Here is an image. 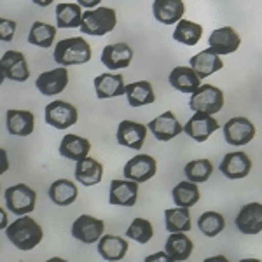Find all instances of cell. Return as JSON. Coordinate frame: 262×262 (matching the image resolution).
<instances>
[{
    "instance_id": "1",
    "label": "cell",
    "mask_w": 262,
    "mask_h": 262,
    "mask_svg": "<svg viewBox=\"0 0 262 262\" xmlns=\"http://www.w3.org/2000/svg\"><path fill=\"white\" fill-rule=\"evenodd\" d=\"M6 234L16 248H19V250H32V248H35L42 242L44 232H42V227L32 217L25 215V217H19L18 221H14L7 227Z\"/></svg>"
},
{
    "instance_id": "2",
    "label": "cell",
    "mask_w": 262,
    "mask_h": 262,
    "mask_svg": "<svg viewBox=\"0 0 262 262\" xmlns=\"http://www.w3.org/2000/svg\"><path fill=\"white\" fill-rule=\"evenodd\" d=\"M91 46L82 37H72V39L60 40L54 49V61L61 67L82 65L91 60Z\"/></svg>"
},
{
    "instance_id": "3",
    "label": "cell",
    "mask_w": 262,
    "mask_h": 262,
    "mask_svg": "<svg viewBox=\"0 0 262 262\" xmlns=\"http://www.w3.org/2000/svg\"><path fill=\"white\" fill-rule=\"evenodd\" d=\"M117 25L116 11L111 7H98L95 11H88L82 14L81 32L88 35H105L111 33Z\"/></svg>"
},
{
    "instance_id": "4",
    "label": "cell",
    "mask_w": 262,
    "mask_h": 262,
    "mask_svg": "<svg viewBox=\"0 0 262 262\" xmlns=\"http://www.w3.org/2000/svg\"><path fill=\"white\" fill-rule=\"evenodd\" d=\"M4 198H6L7 210L14 215H28L35 210L37 194L32 187L25 184L7 187L6 192H4Z\"/></svg>"
},
{
    "instance_id": "5",
    "label": "cell",
    "mask_w": 262,
    "mask_h": 262,
    "mask_svg": "<svg viewBox=\"0 0 262 262\" xmlns=\"http://www.w3.org/2000/svg\"><path fill=\"white\" fill-rule=\"evenodd\" d=\"M189 107L194 112H203L208 116L217 114L224 107V93L212 84H203L192 93Z\"/></svg>"
},
{
    "instance_id": "6",
    "label": "cell",
    "mask_w": 262,
    "mask_h": 262,
    "mask_svg": "<svg viewBox=\"0 0 262 262\" xmlns=\"http://www.w3.org/2000/svg\"><path fill=\"white\" fill-rule=\"evenodd\" d=\"M77 108L67 101H51L46 107V122L56 129H67L77 122Z\"/></svg>"
},
{
    "instance_id": "7",
    "label": "cell",
    "mask_w": 262,
    "mask_h": 262,
    "mask_svg": "<svg viewBox=\"0 0 262 262\" xmlns=\"http://www.w3.org/2000/svg\"><path fill=\"white\" fill-rule=\"evenodd\" d=\"M105 224L100 219L90 217V215H81L72 224V236L79 239L81 243H96L103 236Z\"/></svg>"
},
{
    "instance_id": "8",
    "label": "cell",
    "mask_w": 262,
    "mask_h": 262,
    "mask_svg": "<svg viewBox=\"0 0 262 262\" xmlns=\"http://www.w3.org/2000/svg\"><path fill=\"white\" fill-rule=\"evenodd\" d=\"M158 164L152 156L147 154H138L135 158H131L124 166V177L126 180H133L137 184H143V182L150 180L156 175Z\"/></svg>"
},
{
    "instance_id": "9",
    "label": "cell",
    "mask_w": 262,
    "mask_h": 262,
    "mask_svg": "<svg viewBox=\"0 0 262 262\" xmlns=\"http://www.w3.org/2000/svg\"><path fill=\"white\" fill-rule=\"evenodd\" d=\"M255 137V126L247 117H232L224 126V138L229 145H247Z\"/></svg>"
},
{
    "instance_id": "10",
    "label": "cell",
    "mask_w": 262,
    "mask_h": 262,
    "mask_svg": "<svg viewBox=\"0 0 262 262\" xmlns=\"http://www.w3.org/2000/svg\"><path fill=\"white\" fill-rule=\"evenodd\" d=\"M0 69H2L4 77L16 82H25L30 77L27 58L19 51H6V54L2 56V61H0Z\"/></svg>"
},
{
    "instance_id": "11",
    "label": "cell",
    "mask_w": 262,
    "mask_h": 262,
    "mask_svg": "<svg viewBox=\"0 0 262 262\" xmlns=\"http://www.w3.org/2000/svg\"><path fill=\"white\" fill-rule=\"evenodd\" d=\"M219 129V122L215 117L208 116V114L203 112H196L194 116L185 122V126L182 128L184 133H187L192 140L196 142H205L208 140V137L213 133V131Z\"/></svg>"
},
{
    "instance_id": "12",
    "label": "cell",
    "mask_w": 262,
    "mask_h": 262,
    "mask_svg": "<svg viewBox=\"0 0 262 262\" xmlns=\"http://www.w3.org/2000/svg\"><path fill=\"white\" fill-rule=\"evenodd\" d=\"M147 129L152 131V135H154L158 140L168 142V140H171V138H175L177 135L182 133V124L173 112H164L161 116L156 117V119H152L149 124H147Z\"/></svg>"
},
{
    "instance_id": "13",
    "label": "cell",
    "mask_w": 262,
    "mask_h": 262,
    "mask_svg": "<svg viewBox=\"0 0 262 262\" xmlns=\"http://www.w3.org/2000/svg\"><path fill=\"white\" fill-rule=\"evenodd\" d=\"M131 60H133V49L128 44H124V42L105 46L103 53H101V63L108 70L126 69V67H129Z\"/></svg>"
},
{
    "instance_id": "14",
    "label": "cell",
    "mask_w": 262,
    "mask_h": 262,
    "mask_svg": "<svg viewBox=\"0 0 262 262\" xmlns=\"http://www.w3.org/2000/svg\"><path fill=\"white\" fill-rule=\"evenodd\" d=\"M116 137H117V143H119V145L138 150V149H142L143 143H145L147 128L143 124H138V122H133V121H121Z\"/></svg>"
},
{
    "instance_id": "15",
    "label": "cell",
    "mask_w": 262,
    "mask_h": 262,
    "mask_svg": "<svg viewBox=\"0 0 262 262\" xmlns=\"http://www.w3.org/2000/svg\"><path fill=\"white\" fill-rule=\"evenodd\" d=\"M236 227L243 234H259L262 231V205L260 203H248L239 210L236 217Z\"/></svg>"
},
{
    "instance_id": "16",
    "label": "cell",
    "mask_w": 262,
    "mask_h": 262,
    "mask_svg": "<svg viewBox=\"0 0 262 262\" xmlns=\"http://www.w3.org/2000/svg\"><path fill=\"white\" fill-rule=\"evenodd\" d=\"M67 84H69V70L65 67H60V69L44 72L42 75H39L35 86L42 95L53 96L65 90Z\"/></svg>"
},
{
    "instance_id": "17",
    "label": "cell",
    "mask_w": 262,
    "mask_h": 262,
    "mask_svg": "<svg viewBox=\"0 0 262 262\" xmlns=\"http://www.w3.org/2000/svg\"><path fill=\"white\" fill-rule=\"evenodd\" d=\"M208 44H210V49L219 56V54L234 53V51L239 48V44H242V39H239V35L236 33L234 28L224 27V28H219V30H213V33L208 39Z\"/></svg>"
},
{
    "instance_id": "18",
    "label": "cell",
    "mask_w": 262,
    "mask_h": 262,
    "mask_svg": "<svg viewBox=\"0 0 262 262\" xmlns=\"http://www.w3.org/2000/svg\"><path fill=\"white\" fill-rule=\"evenodd\" d=\"M250 168H252L250 158H248L245 152H239V150L226 154L221 163V171L231 180L245 179V177L250 173Z\"/></svg>"
},
{
    "instance_id": "19",
    "label": "cell",
    "mask_w": 262,
    "mask_h": 262,
    "mask_svg": "<svg viewBox=\"0 0 262 262\" xmlns=\"http://www.w3.org/2000/svg\"><path fill=\"white\" fill-rule=\"evenodd\" d=\"M95 90H96V96L100 100L126 95L124 79L119 74H101L98 77H95Z\"/></svg>"
},
{
    "instance_id": "20",
    "label": "cell",
    "mask_w": 262,
    "mask_h": 262,
    "mask_svg": "<svg viewBox=\"0 0 262 262\" xmlns=\"http://www.w3.org/2000/svg\"><path fill=\"white\" fill-rule=\"evenodd\" d=\"M184 2L182 0H156L152 4V12H154V18L159 23L164 25H173L179 23L180 18L184 16Z\"/></svg>"
},
{
    "instance_id": "21",
    "label": "cell",
    "mask_w": 262,
    "mask_h": 262,
    "mask_svg": "<svg viewBox=\"0 0 262 262\" xmlns=\"http://www.w3.org/2000/svg\"><path fill=\"white\" fill-rule=\"evenodd\" d=\"M138 196V184L133 180L111 182V203L119 206H133Z\"/></svg>"
},
{
    "instance_id": "22",
    "label": "cell",
    "mask_w": 262,
    "mask_h": 262,
    "mask_svg": "<svg viewBox=\"0 0 262 262\" xmlns=\"http://www.w3.org/2000/svg\"><path fill=\"white\" fill-rule=\"evenodd\" d=\"M7 131L14 137H28L35 126V116L28 111H9L6 116Z\"/></svg>"
},
{
    "instance_id": "23",
    "label": "cell",
    "mask_w": 262,
    "mask_h": 262,
    "mask_svg": "<svg viewBox=\"0 0 262 262\" xmlns=\"http://www.w3.org/2000/svg\"><path fill=\"white\" fill-rule=\"evenodd\" d=\"M91 149V143L90 140L82 137H77V135H65L61 140L60 145V154L61 158L65 159H72V161H81V159L88 158Z\"/></svg>"
},
{
    "instance_id": "24",
    "label": "cell",
    "mask_w": 262,
    "mask_h": 262,
    "mask_svg": "<svg viewBox=\"0 0 262 262\" xmlns=\"http://www.w3.org/2000/svg\"><path fill=\"white\" fill-rule=\"evenodd\" d=\"M224 67V63L212 49H205L200 54L191 58V69L196 72V75L200 79L208 77V75L215 74Z\"/></svg>"
},
{
    "instance_id": "25",
    "label": "cell",
    "mask_w": 262,
    "mask_h": 262,
    "mask_svg": "<svg viewBox=\"0 0 262 262\" xmlns=\"http://www.w3.org/2000/svg\"><path fill=\"white\" fill-rule=\"evenodd\" d=\"M49 200L58 206H69L72 205L75 200H77V187H75L74 182L67 180V179H61V180H56L51 184L49 187Z\"/></svg>"
},
{
    "instance_id": "26",
    "label": "cell",
    "mask_w": 262,
    "mask_h": 262,
    "mask_svg": "<svg viewBox=\"0 0 262 262\" xmlns=\"http://www.w3.org/2000/svg\"><path fill=\"white\" fill-rule=\"evenodd\" d=\"M170 84L182 93H194L200 88L201 79L191 67H177L170 74Z\"/></svg>"
},
{
    "instance_id": "27",
    "label": "cell",
    "mask_w": 262,
    "mask_h": 262,
    "mask_svg": "<svg viewBox=\"0 0 262 262\" xmlns=\"http://www.w3.org/2000/svg\"><path fill=\"white\" fill-rule=\"evenodd\" d=\"M101 177H103V166L95 161L91 158H84L81 161H77V166H75V179L77 182H81L82 185H96L101 182Z\"/></svg>"
},
{
    "instance_id": "28",
    "label": "cell",
    "mask_w": 262,
    "mask_h": 262,
    "mask_svg": "<svg viewBox=\"0 0 262 262\" xmlns=\"http://www.w3.org/2000/svg\"><path fill=\"white\" fill-rule=\"evenodd\" d=\"M98 252L105 260H122L128 252V243L119 236L105 234L100 238Z\"/></svg>"
},
{
    "instance_id": "29",
    "label": "cell",
    "mask_w": 262,
    "mask_h": 262,
    "mask_svg": "<svg viewBox=\"0 0 262 262\" xmlns=\"http://www.w3.org/2000/svg\"><path fill=\"white\" fill-rule=\"evenodd\" d=\"M126 96L131 107H142V105H149L156 101L154 90L149 81H138L131 82L126 86Z\"/></svg>"
},
{
    "instance_id": "30",
    "label": "cell",
    "mask_w": 262,
    "mask_h": 262,
    "mask_svg": "<svg viewBox=\"0 0 262 262\" xmlns=\"http://www.w3.org/2000/svg\"><path fill=\"white\" fill-rule=\"evenodd\" d=\"M166 253L171 260H187L192 253V242L184 232H171L166 239Z\"/></svg>"
},
{
    "instance_id": "31",
    "label": "cell",
    "mask_w": 262,
    "mask_h": 262,
    "mask_svg": "<svg viewBox=\"0 0 262 262\" xmlns=\"http://www.w3.org/2000/svg\"><path fill=\"white\" fill-rule=\"evenodd\" d=\"M173 201L180 208H191L200 201V187L194 182H180L177 184V187H173Z\"/></svg>"
},
{
    "instance_id": "32",
    "label": "cell",
    "mask_w": 262,
    "mask_h": 262,
    "mask_svg": "<svg viewBox=\"0 0 262 262\" xmlns=\"http://www.w3.org/2000/svg\"><path fill=\"white\" fill-rule=\"evenodd\" d=\"M82 23L81 6L77 4H58L56 25L58 28H77Z\"/></svg>"
},
{
    "instance_id": "33",
    "label": "cell",
    "mask_w": 262,
    "mask_h": 262,
    "mask_svg": "<svg viewBox=\"0 0 262 262\" xmlns=\"http://www.w3.org/2000/svg\"><path fill=\"white\" fill-rule=\"evenodd\" d=\"M54 37H56V27L49 23H42V21H35L30 28V33H28V42L32 46H37V48H51Z\"/></svg>"
},
{
    "instance_id": "34",
    "label": "cell",
    "mask_w": 262,
    "mask_h": 262,
    "mask_svg": "<svg viewBox=\"0 0 262 262\" xmlns=\"http://www.w3.org/2000/svg\"><path fill=\"white\" fill-rule=\"evenodd\" d=\"M203 35V27L187 19H180L173 32V39L185 46H196Z\"/></svg>"
},
{
    "instance_id": "35",
    "label": "cell",
    "mask_w": 262,
    "mask_h": 262,
    "mask_svg": "<svg viewBox=\"0 0 262 262\" xmlns=\"http://www.w3.org/2000/svg\"><path fill=\"white\" fill-rule=\"evenodd\" d=\"M166 219V231L170 232H185L191 229V213L189 208H173L164 212Z\"/></svg>"
},
{
    "instance_id": "36",
    "label": "cell",
    "mask_w": 262,
    "mask_h": 262,
    "mask_svg": "<svg viewBox=\"0 0 262 262\" xmlns=\"http://www.w3.org/2000/svg\"><path fill=\"white\" fill-rule=\"evenodd\" d=\"M185 177H187L189 182H194V184H203L212 177L213 173V164L208 161V159H196V161H191L185 164L184 168Z\"/></svg>"
},
{
    "instance_id": "37",
    "label": "cell",
    "mask_w": 262,
    "mask_h": 262,
    "mask_svg": "<svg viewBox=\"0 0 262 262\" xmlns=\"http://www.w3.org/2000/svg\"><path fill=\"white\" fill-rule=\"evenodd\" d=\"M198 226H200V229L205 236H208V238H215V236L221 234V232L224 231V227H226V221H224V217L221 213L206 212L200 217Z\"/></svg>"
},
{
    "instance_id": "38",
    "label": "cell",
    "mask_w": 262,
    "mask_h": 262,
    "mask_svg": "<svg viewBox=\"0 0 262 262\" xmlns=\"http://www.w3.org/2000/svg\"><path fill=\"white\" fill-rule=\"evenodd\" d=\"M126 236L135 239L137 243H149L154 236V229H152V224L149 221L138 217L131 222V226L126 231Z\"/></svg>"
},
{
    "instance_id": "39",
    "label": "cell",
    "mask_w": 262,
    "mask_h": 262,
    "mask_svg": "<svg viewBox=\"0 0 262 262\" xmlns=\"http://www.w3.org/2000/svg\"><path fill=\"white\" fill-rule=\"evenodd\" d=\"M14 30H16V23L11 19H0V39L4 42H11L12 40V35H14Z\"/></svg>"
},
{
    "instance_id": "40",
    "label": "cell",
    "mask_w": 262,
    "mask_h": 262,
    "mask_svg": "<svg viewBox=\"0 0 262 262\" xmlns=\"http://www.w3.org/2000/svg\"><path fill=\"white\" fill-rule=\"evenodd\" d=\"M150 260H171L170 259V255L168 253H156V255H150V257H147V262H150Z\"/></svg>"
}]
</instances>
